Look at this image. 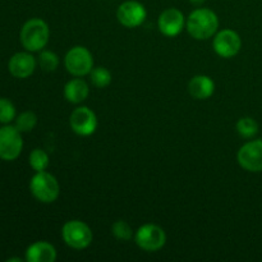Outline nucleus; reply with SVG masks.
I'll return each instance as SVG.
<instances>
[{"label": "nucleus", "instance_id": "nucleus-1", "mask_svg": "<svg viewBox=\"0 0 262 262\" xmlns=\"http://www.w3.org/2000/svg\"><path fill=\"white\" fill-rule=\"evenodd\" d=\"M186 28L194 40H207L216 33L219 18L209 8H199L191 12L186 20Z\"/></svg>", "mask_w": 262, "mask_h": 262}, {"label": "nucleus", "instance_id": "nucleus-2", "mask_svg": "<svg viewBox=\"0 0 262 262\" xmlns=\"http://www.w3.org/2000/svg\"><path fill=\"white\" fill-rule=\"evenodd\" d=\"M50 28L41 18L28 19L20 28L19 40L23 48L30 53L41 51L49 42Z\"/></svg>", "mask_w": 262, "mask_h": 262}, {"label": "nucleus", "instance_id": "nucleus-3", "mask_svg": "<svg viewBox=\"0 0 262 262\" xmlns=\"http://www.w3.org/2000/svg\"><path fill=\"white\" fill-rule=\"evenodd\" d=\"M30 191L38 202L53 204L60 194V186L53 174L46 170L36 171L30 181Z\"/></svg>", "mask_w": 262, "mask_h": 262}, {"label": "nucleus", "instance_id": "nucleus-4", "mask_svg": "<svg viewBox=\"0 0 262 262\" xmlns=\"http://www.w3.org/2000/svg\"><path fill=\"white\" fill-rule=\"evenodd\" d=\"M64 243L73 250H84L92 243V230L81 220H69L61 228Z\"/></svg>", "mask_w": 262, "mask_h": 262}, {"label": "nucleus", "instance_id": "nucleus-5", "mask_svg": "<svg viewBox=\"0 0 262 262\" xmlns=\"http://www.w3.org/2000/svg\"><path fill=\"white\" fill-rule=\"evenodd\" d=\"M64 67L72 76H87L94 68V58L91 51L84 46H73L64 56Z\"/></svg>", "mask_w": 262, "mask_h": 262}, {"label": "nucleus", "instance_id": "nucleus-6", "mask_svg": "<svg viewBox=\"0 0 262 262\" xmlns=\"http://www.w3.org/2000/svg\"><path fill=\"white\" fill-rule=\"evenodd\" d=\"M22 133L14 125H3L0 128V159L4 161L15 160L22 152Z\"/></svg>", "mask_w": 262, "mask_h": 262}, {"label": "nucleus", "instance_id": "nucleus-7", "mask_svg": "<svg viewBox=\"0 0 262 262\" xmlns=\"http://www.w3.org/2000/svg\"><path fill=\"white\" fill-rule=\"evenodd\" d=\"M135 241L141 250L146 252H156L165 246L166 234L159 225L143 224L136 232Z\"/></svg>", "mask_w": 262, "mask_h": 262}, {"label": "nucleus", "instance_id": "nucleus-8", "mask_svg": "<svg viewBox=\"0 0 262 262\" xmlns=\"http://www.w3.org/2000/svg\"><path fill=\"white\" fill-rule=\"evenodd\" d=\"M238 164L250 173L262 171V140H252L246 142L238 150Z\"/></svg>", "mask_w": 262, "mask_h": 262}, {"label": "nucleus", "instance_id": "nucleus-9", "mask_svg": "<svg viewBox=\"0 0 262 262\" xmlns=\"http://www.w3.org/2000/svg\"><path fill=\"white\" fill-rule=\"evenodd\" d=\"M212 48L215 53L222 58H234L242 48V38L234 30L225 28L215 35Z\"/></svg>", "mask_w": 262, "mask_h": 262}, {"label": "nucleus", "instance_id": "nucleus-10", "mask_svg": "<svg viewBox=\"0 0 262 262\" xmlns=\"http://www.w3.org/2000/svg\"><path fill=\"white\" fill-rule=\"evenodd\" d=\"M69 124L76 135L87 137L96 132L99 123H97L96 114L90 107L79 106L71 113Z\"/></svg>", "mask_w": 262, "mask_h": 262}, {"label": "nucleus", "instance_id": "nucleus-11", "mask_svg": "<svg viewBox=\"0 0 262 262\" xmlns=\"http://www.w3.org/2000/svg\"><path fill=\"white\" fill-rule=\"evenodd\" d=\"M147 17L146 8L136 0H127L118 7L117 18L122 26L127 28H137Z\"/></svg>", "mask_w": 262, "mask_h": 262}, {"label": "nucleus", "instance_id": "nucleus-12", "mask_svg": "<svg viewBox=\"0 0 262 262\" xmlns=\"http://www.w3.org/2000/svg\"><path fill=\"white\" fill-rule=\"evenodd\" d=\"M184 26H186V18L183 13L177 8H168L159 15V31L166 37L178 36L183 31Z\"/></svg>", "mask_w": 262, "mask_h": 262}, {"label": "nucleus", "instance_id": "nucleus-13", "mask_svg": "<svg viewBox=\"0 0 262 262\" xmlns=\"http://www.w3.org/2000/svg\"><path fill=\"white\" fill-rule=\"evenodd\" d=\"M36 66H37V60H36L35 56L30 51H19V53H15L9 59L8 69H9L10 74L13 77L25 79L32 76L36 69Z\"/></svg>", "mask_w": 262, "mask_h": 262}, {"label": "nucleus", "instance_id": "nucleus-14", "mask_svg": "<svg viewBox=\"0 0 262 262\" xmlns=\"http://www.w3.org/2000/svg\"><path fill=\"white\" fill-rule=\"evenodd\" d=\"M56 256L55 247L46 241L32 243L26 250V261L28 262H54Z\"/></svg>", "mask_w": 262, "mask_h": 262}, {"label": "nucleus", "instance_id": "nucleus-15", "mask_svg": "<svg viewBox=\"0 0 262 262\" xmlns=\"http://www.w3.org/2000/svg\"><path fill=\"white\" fill-rule=\"evenodd\" d=\"M188 91L192 97L197 100H207L214 95L215 82L205 74H199L191 78L188 83Z\"/></svg>", "mask_w": 262, "mask_h": 262}, {"label": "nucleus", "instance_id": "nucleus-16", "mask_svg": "<svg viewBox=\"0 0 262 262\" xmlns=\"http://www.w3.org/2000/svg\"><path fill=\"white\" fill-rule=\"evenodd\" d=\"M90 87L81 77L71 79L64 86V97L71 104H81L89 97Z\"/></svg>", "mask_w": 262, "mask_h": 262}, {"label": "nucleus", "instance_id": "nucleus-17", "mask_svg": "<svg viewBox=\"0 0 262 262\" xmlns=\"http://www.w3.org/2000/svg\"><path fill=\"white\" fill-rule=\"evenodd\" d=\"M90 79H91V83L95 87L105 89V87L112 83L113 77L109 69H106L105 67H96V68H92V71L90 72Z\"/></svg>", "mask_w": 262, "mask_h": 262}, {"label": "nucleus", "instance_id": "nucleus-18", "mask_svg": "<svg viewBox=\"0 0 262 262\" xmlns=\"http://www.w3.org/2000/svg\"><path fill=\"white\" fill-rule=\"evenodd\" d=\"M28 163L35 171H43L48 169L50 159H49L48 152L43 151L42 148H33L28 158Z\"/></svg>", "mask_w": 262, "mask_h": 262}, {"label": "nucleus", "instance_id": "nucleus-19", "mask_svg": "<svg viewBox=\"0 0 262 262\" xmlns=\"http://www.w3.org/2000/svg\"><path fill=\"white\" fill-rule=\"evenodd\" d=\"M37 124V115L33 112H23L14 119V127L20 133H28Z\"/></svg>", "mask_w": 262, "mask_h": 262}, {"label": "nucleus", "instance_id": "nucleus-20", "mask_svg": "<svg viewBox=\"0 0 262 262\" xmlns=\"http://www.w3.org/2000/svg\"><path fill=\"white\" fill-rule=\"evenodd\" d=\"M237 132L243 138H253L258 133V124L253 118L243 117L237 122Z\"/></svg>", "mask_w": 262, "mask_h": 262}, {"label": "nucleus", "instance_id": "nucleus-21", "mask_svg": "<svg viewBox=\"0 0 262 262\" xmlns=\"http://www.w3.org/2000/svg\"><path fill=\"white\" fill-rule=\"evenodd\" d=\"M37 63L43 72H54L59 66V56L51 50H41Z\"/></svg>", "mask_w": 262, "mask_h": 262}, {"label": "nucleus", "instance_id": "nucleus-22", "mask_svg": "<svg viewBox=\"0 0 262 262\" xmlns=\"http://www.w3.org/2000/svg\"><path fill=\"white\" fill-rule=\"evenodd\" d=\"M112 234L114 235V238H117L118 241L128 242V241L132 239L133 229L127 222H124V220H117V222H114V224L112 225Z\"/></svg>", "mask_w": 262, "mask_h": 262}, {"label": "nucleus", "instance_id": "nucleus-23", "mask_svg": "<svg viewBox=\"0 0 262 262\" xmlns=\"http://www.w3.org/2000/svg\"><path fill=\"white\" fill-rule=\"evenodd\" d=\"M15 113V106L10 100L5 97H0V123L2 124H9L10 122L17 117Z\"/></svg>", "mask_w": 262, "mask_h": 262}, {"label": "nucleus", "instance_id": "nucleus-24", "mask_svg": "<svg viewBox=\"0 0 262 262\" xmlns=\"http://www.w3.org/2000/svg\"><path fill=\"white\" fill-rule=\"evenodd\" d=\"M189 2H191L192 4L200 5V4H202V3H205V2H206V0H189Z\"/></svg>", "mask_w": 262, "mask_h": 262}, {"label": "nucleus", "instance_id": "nucleus-25", "mask_svg": "<svg viewBox=\"0 0 262 262\" xmlns=\"http://www.w3.org/2000/svg\"><path fill=\"white\" fill-rule=\"evenodd\" d=\"M22 258H18V257H13V258H8V262H22Z\"/></svg>", "mask_w": 262, "mask_h": 262}]
</instances>
